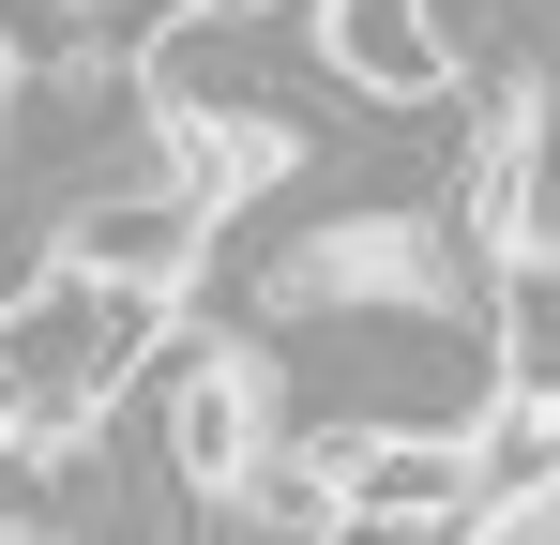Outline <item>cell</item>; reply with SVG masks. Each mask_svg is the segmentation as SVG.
I'll return each instance as SVG.
<instances>
[{
    "label": "cell",
    "instance_id": "cell-1",
    "mask_svg": "<svg viewBox=\"0 0 560 545\" xmlns=\"http://www.w3.org/2000/svg\"><path fill=\"white\" fill-rule=\"evenodd\" d=\"M152 349H167V288L92 272V258H46L0 303V454H15V469L77 454L106 409L152 379Z\"/></svg>",
    "mask_w": 560,
    "mask_h": 545
},
{
    "label": "cell",
    "instance_id": "cell-2",
    "mask_svg": "<svg viewBox=\"0 0 560 545\" xmlns=\"http://www.w3.org/2000/svg\"><path fill=\"white\" fill-rule=\"evenodd\" d=\"M409 303H485L469 243L424 212H318L243 272V318H273V334H349V318H409Z\"/></svg>",
    "mask_w": 560,
    "mask_h": 545
},
{
    "label": "cell",
    "instance_id": "cell-3",
    "mask_svg": "<svg viewBox=\"0 0 560 545\" xmlns=\"http://www.w3.org/2000/svg\"><path fill=\"white\" fill-rule=\"evenodd\" d=\"M288 440V394L258 349H167L152 379V485H183V500H243Z\"/></svg>",
    "mask_w": 560,
    "mask_h": 545
}]
</instances>
